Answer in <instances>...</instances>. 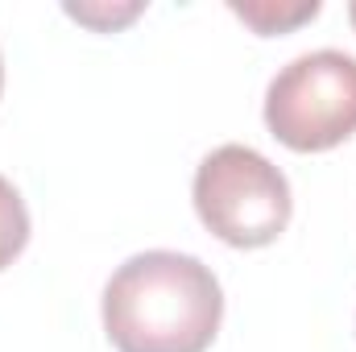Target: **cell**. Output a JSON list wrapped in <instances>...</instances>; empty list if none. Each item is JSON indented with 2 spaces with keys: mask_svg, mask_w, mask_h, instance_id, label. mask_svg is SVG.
Masks as SVG:
<instances>
[{
  "mask_svg": "<svg viewBox=\"0 0 356 352\" xmlns=\"http://www.w3.org/2000/svg\"><path fill=\"white\" fill-rule=\"evenodd\" d=\"M220 319L224 290L191 253H137L104 286V332L116 352H207Z\"/></svg>",
  "mask_w": 356,
  "mask_h": 352,
  "instance_id": "1",
  "label": "cell"
},
{
  "mask_svg": "<svg viewBox=\"0 0 356 352\" xmlns=\"http://www.w3.org/2000/svg\"><path fill=\"white\" fill-rule=\"evenodd\" d=\"M195 211L232 249L273 245L294 211L286 175L253 145H220L195 170Z\"/></svg>",
  "mask_w": 356,
  "mask_h": 352,
  "instance_id": "2",
  "label": "cell"
},
{
  "mask_svg": "<svg viewBox=\"0 0 356 352\" xmlns=\"http://www.w3.org/2000/svg\"><path fill=\"white\" fill-rule=\"evenodd\" d=\"M269 133L294 154L336 150L356 133V58L311 50L286 63L266 88Z\"/></svg>",
  "mask_w": 356,
  "mask_h": 352,
  "instance_id": "3",
  "label": "cell"
},
{
  "mask_svg": "<svg viewBox=\"0 0 356 352\" xmlns=\"http://www.w3.org/2000/svg\"><path fill=\"white\" fill-rule=\"evenodd\" d=\"M232 13L245 25H253L261 38H273V33H286V29L319 17V0H302V4H269V0H261V4H236L232 0Z\"/></svg>",
  "mask_w": 356,
  "mask_h": 352,
  "instance_id": "4",
  "label": "cell"
},
{
  "mask_svg": "<svg viewBox=\"0 0 356 352\" xmlns=\"http://www.w3.org/2000/svg\"><path fill=\"white\" fill-rule=\"evenodd\" d=\"M29 245V211H25V199L21 191L0 175V269L21 257V249Z\"/></svg>",
  "mask_w": 356,
  "mask_h": 352,
  "instance_id": "5",
  "label": "cell"
},
{
  "mask_svg": "<svg viewBox=\"0 0 356 352\" xmlns=\"http://www.w3.org/2000/svg\"><path fill=\"white\" fill-rule=\"evenodd\" d=\"M141 13V4H67V17H75V21H83L91 29H116V25H124V21H133Z\"/></svg>",
  "mask_w": 356,
  "mask_h": 352,
  "instance_id": "6",
  "label": "cell"
},
{
  "mask_svg": "<svg viewBox=\"0 0 356 352\" xmlns=\"http://www.w3.org/2000/svg\"><path fill=\"white\" fill-rule=\"evenodd\" d=\"M348 17H353V29H356V0L348 4Z\"/></svg>",
  "mask_w": 356,
  "mask_h": 352,
  "instance_id": "7",
  "label": "cell"
},
{
  "mask_svg": "<svg viewBox=\"0 0 356 352\" xmlns=\"http://www.w3.org/2000/svg\"><path fill=\"white\" fill-rule=\"evenodd\" d=\"M0 88H4V58H0Z\"/></svg>",
  "mask_w": 356,
  "mask_h": 352,
  "instance_id": "8",
  "label": "cell"
}]
</instances>
